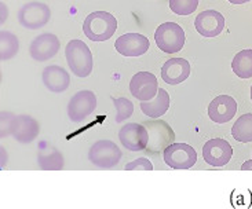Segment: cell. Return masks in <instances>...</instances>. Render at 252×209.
Masks as SVG:
<instances>
[{"instance_id": "cell-31", "label": "cell", "mask_w": 252, "mask_h": 209, "mask_svg": "<svg viewBox=\"0 0 252 209\" xmlns=\"http://www.w3.org/2000/svg\"><path fill=\"white\" fill-rule=\"evenodd\" d=\"M251 99H252V86H251Z\"/></svg>"}, {"instance_id": "cell-17", "label": "cell", "mask_w": 252, "mask_h": 209, "mask_svg": "<svg viewBox=\"0 0 252 209\" xmlns=\"http://www.w3.org/2000/svg\"><path fill=\"white\" fill-rule=\"evenodd\" d=\"M41 79H43V84L46 86L48 91L57 92V94L66 91L70 84L69 73L58 65L46 66L41 73Z\"/></svg>"}, {"instance_id": "cell-8", "label": "cell", "mask_w": 252, "mask_h": 209, "mask_svg": "<svg viewBox=\"0 0 252 209\" xmlns=\"http://www.w3.org/2000/svg\"><path fill=\"white\" fill-rule=\"evenodd\" d=\"M119 139L126 149L131 151H141L149 145V131L146 129V125L128 122L120 129Z\"/></svg>"}, {"instance_id": "cell-1", "label": "cell", "mask_w": 252, "mask_h": 209, "mask_svg": "<svg viewBox=\"0 0 252 209\" xmlns=\"http://www.w3.org/2000/svg\"><path fill=\"white\" fill-rule=\"evenodd\" d=\"M117 20L108 11H94L83 22V32L93 41H106L115 34Z\"/></svg>"}, {"instance_id": "cell-29", "label": "cell", "mask_w": 252, "mask_h": 209, "mask_svg": "<svg viewBox=\"0 0 252 209\" xmlns=\"http://www.w3.org/2000/svg\"><path fill=\"white\" fill-rule=\"evenodd\" d=\"M232 4H244V3H248V1H251V0H229Z\"/></svg>"}, {"instance_id": "cell-23", "label": "cell", "mask_w": 252, "mask_h": 209, "mask_svg": "<svg viewBox=\"0 0 252 209\" xmlns=\"http://www.w3.org/2000/svg\"><path fill=\"white\" fill-rule=\"evenodd\" d=\"M116 108V122H122L129 119L134 113V105L127 98H113Z\"/></svg>"}, {"instance_id": "cell-10", "label": "cell", "mask_w": 252, "mask_h": 209, "mask_svg": "<svg viewBox=\"0 0 252 209\" xmlns=\"http://www.w3.org/2000/svg\"><path fill=\"white\" fill-rule=\"evenodd\" d=\"M232 155L233 149L230 143L220 138L210 139L203 148L204 161L212 167H225L230 161Z\"/></svg>"}, {"instance_id": "cell-5", "label": "cell", "mask_w": 252, "mask_h": 209, "mask_svg": "<svg viewBox=\"0 0 252 209\" xmlns=\"http://www.w3.org/2000/svg\"><path fill=\"white\" fill-rule=\"evenodd\" d=\"M163 158L165 164L174 169H189L197 162V153L186 143H171L164 149Z\"/></svg>"}, {"instance_id": "cell-4", "label": "cell", "mask_w": 252, "mask_h": 209, "mask_svg": "<svg viewBox=\"0 0 252 209\" xmlns=\"http://www.w3.org/2000/svg\"><path fill=\"white\" fill-rule=\"evenodd\" d=\"M123 157V153L112 141L95 142L89 151V160L98 168L110 169L116 167Z\"/></svg>"}, {"instance_id": "cell-9", "label": "cell", "mask_w": 252, "mask_h": 209, "mask_svg": "<svg viewBox=\"0 0 252 209\" xmlns=\"http://www.w3.org/2000/svg\"><path fill=\"white\" fill-rule=\"evenodd\" d=\"M158 88L156 76L150 72H138L129 81L131 95L141 102L153 99L158 92Z\"/></svg>"}, {"instance_id": "cell-20", "label": "cell", "mask_w": 252, "mask_h": 209, "mask_svg": "<svg viewBox=\"0 0 252 209\" xmlns=\"http://www.w3.org/2000/svg\"><path fill=\"white\" fill-rule=\"evenodd\" d=\"M232 69L240 79L252 77V50H243L234 55L232 61Z\"/></svg>"}, {"instance_id": "cell-15", "label": "cell", "mask_w": 252, "mask_h": 209, "mask_svg": "<svg viewBox=\"0 0 252 209\" xmlns=\"http://www.w3.org/2000/svg\"><path fill=\"white\" fill-rule=\"evenodd\" d=\"M190 76V63L185 58H171L161 68V79L170 86L184 83Z\"/></svg>"}, {"instance_id": "cell-28", "label": "cell", "mask_w": 252, "mask_h": 209, "mask_svg": "<svg viewBox=\"0 0 252 209\" xmlns=\"http://www.w3.org/2000/svg\"><path fill=\"white\" fill-rule=\"evenodd\" d=\"M1 10H3V18H1V24H4V21H6V14H7V7L4 3H1Z\"/></svg>"}, {"instance_id": "cell-11", "label": "cell", "mask_w": 252, "mask_h": 209, "mask_svg": "<svg viewBox=\"0 0 252 209\" xmlns=\"http://www.w3.org/2000/svg\"><path fill=\"white\" fill-rule=\"evenodd\" d=\"M61 43L54 33H41L29 46V54L34 61L44 62L51 60L60 51Z\"/></svg>"}, {"instance_id": "cell-3", "label": "cell", "mask_w": 252, "mask_h": 209, "mask_svg": "<svg viewBox=\"0 0 252 209\" xmlns=\"http://www.w3.org/2000/svg\"><path fill=\"white\" fill-rule=\"evenodd\" d=\"M157 47L165 54H175L181 51L186 41V34L177 22H164L156 29L155 33Z\"/></svg>"}, {"instance_id": "cell-14", "label": "cell", "mask_w": 252, "mask_h": 209, "mask_svg": "<svg viewBox=\"0 0 252 209\" xmlns=\"http://www.w3.org/2000/svg\"><path fill=\"white\" fill-rule=\"evenodd\" d=\"M237 112V102L229 95H219L214 98L208 106V117L217 124L230 121Z\"/></svg>"}, {"instance_id": "cell-26", "label": "cell", "mask_w": 252, "mask_h": 209, "mask_svg": "<svg viewBox=\"0 0 252 209\" xmlns=\"http://www.w3.org/2000/svg\"><path fill=\"white\" fill-rule=\"evenodd\" d=\"M124 169L126 171H153V164L148 158H138V160L128 162Z\"/></svg>"}, {"instance_id": "cell-27", "label": "cell", "mask_w": 252, "mask_h": 209, "mask_svg": "<svg viewBox=\"0 0 252 209\" xmlns=\"http://www.w3.org/2000/svg\"><path fill=\"white\" fill-rule=\"evenodd\" d=\"M241 171H252V160H248L241 165Z\"/></svg>"}, {"instance_id": "cell-7", "label": "cell", "mask_w": 252, "mask_h": 209, "mask_svg": "<svg viewBox=\"0 0 252 209\" xmlns=\"http://www.w3.org/2000/svg\"><path fill=\"white\" fill-rule=\"evenodd\" d=\"M96 109V96L93 91H79L76 92L68 105V116L70 121L80 122L93 115Z\"/></svg>"}, {"instance_id": "cell-2", "label": "cell", "mask_w": 252, "mask_h": 209, "mask_svg": "<svg viewBox=\"0 0 252 209\" xmlns=\"http://www.w3.org/2000/svg\"><path fill=\"white\" fill-rule=\"evenodd\" d=\"M65 57L68 66L76 77H87L93 72V54L84 41L75 39L70 40L65 48Z\"/></svg>"}, {"instance_id": "cell-12", "label": "cell", "mask_w": 252, "mask_h": 209, "mask_svg": "<svg viewBox=\"0 0 252 209\" xmlns=\"http://www.w3.org/2000/svg\"><path fill=\"white\" fill-rule=\"evenodd\" d=\"M150 43L146 36L141 33H126L115 43V48L123 57H141L149 50Z\"/></svg>"}, {"instance_id": "cell-19", "label": "cell", "mask_w": 252, "mask_h": 209, "mask_svg": "<svg viewBox=\"0 0 252 209\" xmlns=\"http://www.w3.org/2000/svg\"><path fill=\"white\" fill-rule=\"evenodd\" d=\"M168 108H170V95L164 88H158V92L153 98V101L141 102L142 113L152 119H158L164 116Z\"/></svg>"}, {"instance_id": "cell-30", "label": "cell", "mask_w": 252, "mask_h": 209, "mask_svg": "<svg viewBox=\"0 0 252 209\" xmlns=\"http://www.w3.org/2000/svg\"><path fill=\"white\" fill-rule=\"evenodd\" d=\"M1 153H3V165H1V168H4V164H6V150L1 148Z\"/></svg>"}, {"instance_id": "cell-16", "label": "cell", "mask_w": 252, "mask_h": 209, "mask_svg": "<svg viewBox=\"0 0 252 209\" xmlns=\"http://www.w3.org/2000/svg\"><path fill=\"white\" fill-rule=\"evenodd\" d=\"M39 131H40L39 122L36 121L33 117L27 115L15 116L11 135L15 138L17 142H20L22 145L31 143L37 138Z\"/></svg>"}, {"instance_id": "cell-13", "label": "cell", "mask_w": 252, "mask_h": 209, "mask_svg": "<svg viewBox=\"0 0 252 209\" xmlns=\"http://www.w3.org/2000/svg\"><path fill=\"white\" fill-rule=\"evenodd\" d=\"M197 32L204 37H217L225 28L223 15L215 10H205L197 15L194 21Z\"/></svg>"}, {"instance_id": "cell-18", "label": "cell", "mask_w": 252, "mask_h": 209, "mask_svg": "<svg viewBox=\"0 0 252 209\" xmlns=\"http://www.w3.org/2000/svg\"><path fill=\"white\" fill-rule=\"evenodd\" d=\"M37 162L40 169L44 171H61L63 168L61 151L46 141H41L37 146Z\"/></svg>"}, {"instance_id": "cell-21", "label": "cell", "mask_w": 252, "mask_h": 209, "mask_svg": "<svg viewBox=\"0 0 252 209\" xmlns=\"http://www.w3.org/2000/svg\"><path fill=\"white\" fill-rule=\"evenodd\" d=\"M232 136L237 142H252V113L240 116L232 128Z\"/></svg>"}, {"instance_id": "cell-6", "label": "cell", "mask_w": 252, "mask_h": 209, "mask_svg": "<svg viewBox=\"0 0 252 209\" xmlns=\"http://www.w3.org/2000/svg\"><path fill=\"white\" fill-rule=\"evenodd\" d=\"M50 17H51L50 7L40 1L27 3L21 7L18 11L20 24L31 30H36V29H40L44 25H47Z\"/></svg>"}, {"instance_id": "cell-25", "label": "cell", "mask_w": 252, "mask_h": 209, "mask_svg": "<svg viewBox=\"0 0 252 209\" xmlns=\"http://www.w3.org/2000/svg\"><path fill=\"white\" fill-rule=\"evenodd\" d=\"M15 115L10 112H1V138L11 135V129H13Z\"/></svg>"}, {"instance_id": "cell-22", "label": "cell", "mask_w": 252, "mask_h": 209, "mask_svg": "<svg viewBox=\"0 0 252 209\" xmlns=\"http://www.w3.org/2000/svg\"><path fill=\"white\" fill-rule=\"evenodd\" d=\"M20 50L18 37L8 30H1L0 33V58L1 61H7L14 58Z\"/></svg>"}, {"instance_id": "cell-24", "label": "cell", "mask_w": 252, "mask_h": 209, "mask_svg": "<svg viewBox=\"0 0 252 209\" xmlns=\"http://www.w3.org/2000/svg\"><path fill=\"white\" fill-rule=\"evenodd\" d=\"M198 0H170V8L178 15H190L197 10Z\"/></svg>"}]
</instances>
